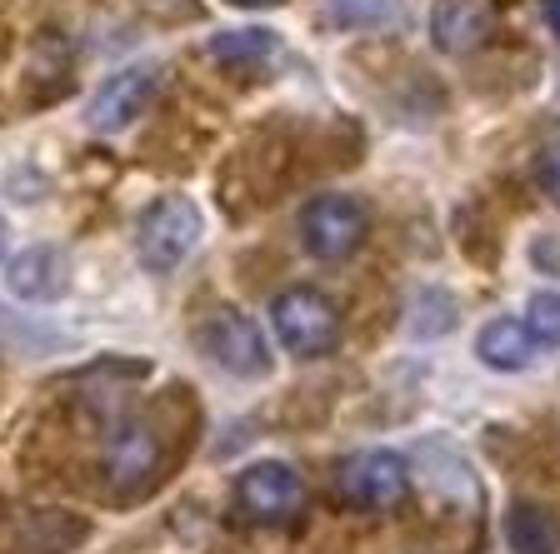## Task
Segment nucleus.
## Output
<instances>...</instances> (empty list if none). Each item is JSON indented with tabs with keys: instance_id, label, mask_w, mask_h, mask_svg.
Masks as SVG:
<instances>
[{
	"instance_id": "nucleus-1",
	"label": "nucleus",
	"mask_w": 560,
	"mask_h": 554,
	"mask_svg": "<svg viewBox=\"0 0 560 554\" xmlns=\"http://www.w3.org/2000/svg\"><path fill=\"white\" fill-rule=\"evenodd\" d=\"M200 235H206V215L196 200L186 196H161L155 205H145V215L136 220V255L151 275H171L196 255Z\"/></svg>"
},
{
	"instance_id": "nucleus-2",
	"label": "nucleus",
	"mask_w": 560,
	"mask_h": 554,
	"mask_svg": "<svg viewBox=\"0 0 560 554\" xmlns=\"http://www.w3.org/2000/svg\"><path fill=\"white\" fill-rule=\"evenodd\" d=\"M270 330L280 350L295 359H320L340 345V310L330 295L311 285H291L270 300Z\"/></svg>"
},
{
	"instance_id": "nucleus-3",
	"label": "nucleus",
	"mask_w": 560,
	"mask_h": 554,
	"mask_svg": "<svg viewBox=\"0 0 560 554\" xmlns=\"http://www.w3.org/2000/svg\"><path fill=\"white\" fill-rule=\"evenodd\" d=\"M365 231H371V215L355 196H315L301 210V245L315 260H346V255L361 250Z\"/></svg>"
},
{
	"instance_id": "nucleus-4",
	"label": "nucleus",
	"mask_w": 560,
	"mask_h": 554,
	"mask_svg": "<svg viewBox=\"0 0 560 554\" xmlns=\"http://www.w3.org/2000/svg\"><path fill=\"white\" fill-rule=\"evenodd\" d=\"M336 490L355 509H396L410 495V470L390 450H361L336 470Z\"/></svg>"
},
{
	"instance_id": "nucleus-5",
	"label": "nucleus",
	"mask_w": 560,
	"mask_h": 554,
	"mask_svg": "<svg viewBox=\"0 0 560 554\" xmlns=\"http://www.w3.org/2000/svg\"><path fill=\"white\" fill-rule=\"evenodd\" d=\"M200 345L225 375H241V380H260L270 375V345L260 335V325L241 310H215L200 325Z\"/></svg>"
},
{
	"instance_id": "nucleus-6",
	"label": "nucleus",
	"mask_w": 560,
	"mask_h": 554,
	"mask_svg": "<svg viewBox=\"0 0 560 554\" xmlns=\"http://www.w3.org/2000/svg\"><path fill=\"white\" fill-rule=\"evenodd\" d=\"M305 480L291 470V464L280 460H266V464H250V470H241V480H235V505L250 515V520L260 524H280V520H295L305 509Z\"/></svg>"
},
{
	"instance_id": "nucleus-7",
	"label": "nucleus",
	"mask_w": 560,
	"mask_h": 554,
	"mask_svg": "<svg viewBox=\"0 0 560 554\" xmlns=\"http://www.w3.org/2000/svg\"><path fill=\"white\" fill-rule=\"evenodd\" d=\"M151 95H155V70L151 66H126L95 91L85 120H91V130H101V135H116V130L136 126V120L145 116Z\"/></svg>"
},
{
	"instance_id": "nucleus-8",
	"label": "nucleus",
	"mask_w": 560,
	"mask_h": 554,
	"mask_svg": "<svg viewBox=\"0 0 560 554\" xmlns=\"http://www.w3.org/2000/svg\"><path fill=\"white\" fill-rule=\"evenodd\" d=\"M495 31V0H435L431 5V46L441 56H470Z\"/></svg>"
},
{
	"instance_id": "nucleus-9",
	"label": "nucleus",
	"mask_w": 560,
	"mask_h": 554,
	"mask_svg": "<svg viewBox=\"0 0 560 554\" xmlns=\"http://www.w3.org/2000/svg\"><path fill=\"white\" fill-rule=\"evenodd\" d=\"M70 285V260L60 245H31L5 266V290L25 305H50Z\"/></svg>"
},
{
	"instance_id": "nucleus-10",
	"label": "nucleus",
	"mask_w": 560,
	"mask_h": 554,
	"mask_svg": "<svg viewBox=\"0 0 560 554\" xmlns=\"http://www.w3.org/2000/svg\"><path fill=\"white\" fill-rule=\"evenodd\" d=\"M105 474H110V485L116 490H136L145 485L155 474V464H161V445H155L151 425H140V420H120V425H110V435H105Z\"/></svg>"
},
{
	"instance_id": "nucleus-11",
	"label": "nucleus",
	"mask_w": 560,
	"mask_h": 554,
	"mask_svg": "<svg viewBox=\"0 0 560 554\" xmlns=\"http://www.w3.org/2000/svg\"><path fill=\"white\" fill-rule=\"evenodd\" d=\"M476 355L486 359L490 369H501V375H515V369H525L530 359H536V340L525 335L521 320L501 315V320H490L486 330L476 335Z\"/></svg>"
},
{
	"instance_id": "nucleus-12",
	"label": "nucleus",
	"mask_w": 560,
	"mask_h": 554,
	"mask_svg": "<svg viewBox=\"0 0 560 554\" xmlns=\"http://www.w3.org/2000/svg\"><path fill=\"white\" fill-rule=\"evenodd\" d=\"M206 56L221 60V66H260V60L276 56V35H270L266 25H250V31H221V35H210Z\"/></svg>"
},
{
	"instance_id": "nucleus-13",
	"label": "nucleus",
	"mask_w": 560,
	"mask_h": 554,
	"mask_svg": "<svg viewBox=\"0 0 560 554\" xmlns=\"http://www.w3.org/2000/svg\"><path fill=\"white\" fill-rule=\"evenodd\" d=\"M511 544L521 554H556V544H560L556 520L536 505H515L511 509Z\"/></svg>"
},
{
	"instance_id": "nucleus-14",
	"label": "nucleus",
	"mask_w": 560,
	"mask_h": 554,
	"mask_svg": "<svg viewBox=\"0 0 560 554\" xmlns=\"http://www.w3.org/2000/svg\"><path fill=\"white\" fill-rule=\"evenodd\" d=\"M525 335L536 340V350H560V290H536L525 300Z\"/></svg>"
},
{
	"instance_id": "nucleus-15",
	"label": "nucleus",
	"mask_w": 560,
	"mask_h": 554,
	"mask_svg": "<svg viewBox=\"0 0 560 554\" xmlns=\"http://www.w3.org/2000/svg\"><path fill=\"white\" fill-rule=\"evenodd\" d=\"M340 25H390L400 15V0H326Z\"/></svg>"
},
{
	"instance_id": "nucleus-16",
	"label": "nucleus",
	"mask_w": 560,
	"mask_h": 554,
	"mask_svg": "<svg viewBox=\"0 0 560 554\" xmlns=\"http://www.w3.org/2000/svg\"><path fill=\"white\" fill-rule=\"evenodd\" d=\"M536 185H540V196H546L550 205H560V140L540 151V161H536Z\"/></svg>"
},
{
	"instance_id": "nucleus-17",
	"label": "nucleus",
	"mask_w": 560,
	"mask_h": 554,
	"mask_svg": "<svg viewBox=\"0 0 560 554\" xmlns=\"http://www.w3.org/2000/svg\"><path fill=\"white\" fill-rule=\"evenodd\" d=\"M546 25L560 35V0H546Z\"/></svg>"
},
{
	"instance_id": "nucleus-18",
	"label": "nucleus",
	"mask_w": 560,
	"mask_h": 554,
	"mask_svg": "<svg viewBox=\"0 0 560 554\" xmlns=\"http://www.w3.org/2000/svg\"><path fill=\"white\" fill-rule=\"evenodd\" d=\"M231 5H256L260 11V5H276V0H231Z\"/></svg>"
},
{
	"instance_id": "nucleus-19",
	"label": "nucleus",
	"mask_w": 560,
	"mask_h": 554,
	"mask_svg": "<svg viewBox=\"0 0 560 554\" xmlns=\"http://www.w3.org/2000/svg\"><path fill=\"white\" fill-rule=\"evenodd\" d=\"M0 250H5V220H0Z\"/></svg>"
}]
</instances>
